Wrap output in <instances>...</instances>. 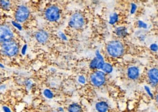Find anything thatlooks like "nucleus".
Segmentation results:
<instances>
[{"label":"nucleus","mask_w":158,"mask_h":112,"mask_svg":"<svg viewBox=\"0 0 158 112\" xmlns=\"http://www.w3.org/2000/svg\"><path fill=\"white\" fill-rule=\"evenodd\" d=\"M12 25H13L15 28H16L19 31L23 30V28H22V25H21V23L16 21V20H13V21H12Z\"/></svg>","instance_id":"obj_25"},{"label":"nucleus","mask_w":158,"mask_h":112,"mask_svg":"<svg viewBox=\"0 0 158 112\" xmlns=\"http://www.w3.org/2000/svg\"><path fill=\"white\" fill-rule=\"evenodd\" d=\"M67 112H83V108L79 103H72L67 107Z\"/></svg>","instance_id":"obj_14"},{"label":"nucleus","mask_w":158,"mask_h":112,"mask_svg":"<svg viewBox=\"0 0 158 112\" xmlns=\"http://www.w3.org/2000/svg\"><path fill=\"white\" fill-rule=\"evenodd\" d=\"M86 19L84 15L80 12H76L70 16L68 21V25L75 30H80L84 27Z\"/></svg>","instance_id":"obj_5"},{"label":"nucleus","mask_w":158,"mask_h":112,"mask_svg":"<svg viewBox=\"0 0 158 112\" xmlns=\"http://www.w3.org/2000/svg\"><path fill=\"white\" fill-rule=\"evenodd\" d=\"M101 71H103L106 75H109L111 74L113 71V66L111 63L108 62H105L103 64V67H102Z\"/></svg>","instance_id":"obj_15"},{"label":"nucleus","mask_w":158,"mask_h":112,"mask_svg":"<svg viewBox=\"0 0 158 112\" xmlns=\"http://www.w3.org/2000/svg\"><path fill=\"white\" fill-rule=\"evenodd\" d=\"M1 80H2V76H1V74H0V82H1Z\"/></svg>","instance_id":"obj_35"},{"label":"nucleus","mask_w":158,"mask_h":112,"mask_svg":"<svg viewBox=\"0 0 158 112\" xmlns=\"http://www.w3.org/2000/svg\"><path fill=\"white\" fill-rule=\"evenodd\" d=\"M135 35H136L137 38L139 40L141 41V42H144L146 40V35L144 34V33H141V32H136V34H135Z\"/></svg>","instance_id":"obj_23"},{"label":"nucleus","mask_w":158,"mask_h":112,"mask_svg":"<svg viewBox=\"0 0 158 112\" xmlns=\"http://www.w3.org/2000/svg\"><path fill=\"white\" fill-rule=\"evenodd\" d=\"M0 68H1V69H5V66L3 65V64L0 63Z\"/></svg>","instance_id":"obj_34"},{"label":"nucleus","mask_w":158,"mask_h":112,"mask_svg":"<svg viewBox=\"0 0 158 112\" xmlns=\"http://www.w3.org/2000/svg\"><path fill=\"white\" fill-rule=\"evenodd\" d=\"M5 89H6L5 84H1V85H0V91H3Z\"/></svg>","instance_id":"obj_31"},{"label":"nucleus","mask_w":158,"mask_h":112,"mask_svg":"<svg viewBox=\"0 0 158 112\" xmlns=\"http://www.w3.org/2000/svg\"><path fill=\"white\" fill-rule=\"evenodd\" d=\"M57 111H59V112H64V109L63 107H58V108H57Z\"/></svg>","instance_id":"obj_32"},{"label":"nucleus","mask_w":158,"mask_h":112,"mask_svg":"<svg viewBox=\"0 0 158 112\" xmlns=\"http://www.w3.org/2000/svg\"><path fill=\"white\" fill-rule=\"evenodd\" d=\"M30 16V10L29 7L24 4H21L17 7L15 12V20L18 23H24L29 19Z\"/></svg>","instance_id":"obj_6"},{"label":"nucleus","mask_w":158,"mask_h":112,"mask_svg":"<svg viewBox=\"0 0 158 112\" xmlns=\"http://www.w3.org/2000/svg\"><path fill=\"white\" fill-rule=\"evenodd\" d=\"M89 81L93 87L100 88L105 85L107 82V75L101 70L92 71L89 75Z\"/></svg>","instance_id":"obj_3"},{"label":"nucleus","mask_w":158,"mask_h":112,"mask_svg":"<svg viewBox=\"0 0 158 112\" xmlns=\"http://www.w3.org/2000/svg\"><path fill=\"white\" fill-rule=\"evenodd\" d=\"M105 52L108 56L112 58H120L125 53V47L119 40H111L105 45Z\"/></svg>","instance_id":"obj_1"},{"label":"nucleus","mask_w":158,"mask_h":112,"mask_svg":"<svg viewBox=\"0 0 158 112\" xmlns=\"http://www.w3.org/2000/svg\"><path fill=\"white\" fill-rule=\"evenodd\" d=\"M127 78L130 81L138 80L141 76V69L138 66H130L126 70Z\"/></svg>","instance_id":"obj_8"},{"label":"nucleus","mask_w":158,"mask_h":112,"mask_svg":"<svg viewBox=\"0 0 158 112\" xmlns=\"http://www.w3.org/2000/svg\"><path fill=\"white\" fill-rule=\"evenodd\" d=\"M105 62V60H98L96 57H94V58L91 59V61L89 62V69L92 71L101 70L102 67H103Z\"/></svg>","instance_id":"obj_12"},{"label":"nucleus","mask_w":158,"mask_h":112,"mask_svg":"<svg viewBox=\"0 0 158 112\" xmlns=\"http://www.w3.org/2000/svg\"><path fill=\"white\" fill-rule=\"evenodd\" d=\"M42 94H43V96L47 99H53L54 98V92L51 89H49V88L44 89L43 91H42Z\"/></svg>","instance_id":"obj_18"},{"label":"nucleus","mask_w":158,"mask_h":112,"mask_svg":"<svg viewBox=\"0 0 158 112\" xmlns=\"http://www.w3.org/2000/svg\"><path fill=\"white\" fill-rule=\"evenodd\" d=\"M77 79H78V81H79V84H82V85L86 84V82H87V79H86V77L84 75H82V74H81V75H79V76H78Z\"/></svg>","instance_id":"obj_20"},{"label":"nucleus","mask_w":158,"mask_h":112,"mask_svg":"<svg viewBox=\"0 0 158 112\" xmlns=\"http://www.w3.org/2000/svg\"><path fill=\"white\" fill-rule=\"evenodd\" d=\"M149 48H150V50L152 51V52H157L158 51V45L156 43H152L151 44L150 47H149Z\"/></svg>","instance_id":"obj_27"},{"label":"nucleus","mask_w":158,"mask_h":112,"mask_svg":"<svg viewBox=\"0 0 158 112\" xmlns=\"http://www.w3.org/2000/svg\"><path fill=\"white\" fill-rule=\"evenodd\" d=\"M35 38L38 43L45 45L49 40V34L45 30L39 29L35 33Z\"/></svg>","instance_id":"obj_10"},{"label":"nucleus","mask_w":158,"mask_h":112,"mask_svg":"<svg viewBox=\"0 0 158 112\" xmlns=\"http://www.w3.org/2000/svg\"><path fill=\"white\" fill-rule=\"evenodd\" d=\"M53 112H59V111H53Z\"/></svg>","instance_id":"obj_36"},{"label":"nucleus","mask_w":158,"mask_h":112,"mask_svg":"<svg viewBox=\"0 0 158 112\" xmlns=\"http://www.w3.org/2000/svg\"><path fill=\"white\" fill-rule=\"evenodd\" d=\"M147 78L148 82L151 86H158V68H150L147 72Z\"/></svg>","instance_id":"obj_9"},{"label":"nucleus","mask_w":158,"mask_h":112,"mask_svg":"<svg viewBox=\"0 0 158 112\" xmlns=\"http://www.w3.org/2000/svg\"><path fill=\"white\" fill-rule=\"evenodd\" d=\"M2 110L4 112H13L11 111V109L9 108V107L6 106H2Z\"/></svg>","instance_id":"obj_30"},{"label":"nucleus","mask_w":158,"mask_h":112,"mask_svg":"<svg viewBox=\"0 0 158 112\" xmlns=\"http://www.w3.org/2000/svg\"><path fill=\"white\" fill-rule=\"evenodd\" d=\"M14 33L11 27L7 24L0 25V43L13 40Z\"/></svg>","instance_id":"obj_7"},{"label":"nucleus","mask_w":158,"mask_h":112,"mask_svg":"<svg viewBox=\"0 0 158 112\" xmlns=\"http://www.w3.org/2000/svg\"><path fill=\"white\" fill-rule=\"evenodd\" d=\"M154 98H155L156 102H157V103H158V93H157V95H156L155 96H154Z\"/></svg>","instance_id":"obj_33"},{"label":"nucleus","mask_w":158,"mask_h":112,"mask_svg":"<svg viewBox=\"0 0 158 112\" xmlns=\"http://www.w3.org/2000/svg\"><path fill=\"white\" fill-rule=\"evenodd\" d=\"M119 20V15L118 13H113L110 15L109 16V20H108V23L110 25H115L118 23Z\"/></svg>","instance_id":"obj_16"},{"label":"nucleus","mask_w":158,"mask_h":112,"mask_svg":"<svg viewBox=\"0 0 158 112\" xmlns=\"http://www.w3.org/2000/svg\"><path fill=\"white\" fill-rule=\"evenodd\" d=\"M144 91L146 92V93L147 94V96L149 97V98H154V94H153V93L151 90V88L149 87L148 85H144Z\"/></svg>","instance_id":"obj_21"},{"label":"nucleus","mask_w":158,"mask_h":112,"mask_svg":"<svg viewBox=\"0 0 158 112\" xmlns=\"http://www.w3.org/2000/svg\"><path fill=\"white\" fill-rule=\"evenodd\" d=\"M113 33L117 37L119 38H122L124 39L128 35V29L126 26L125 25H119V26H116V28H114V31H113Z\"/></svg>","instance_id":"obj_11"},{"label":"nucleus","mask_w":158,"mask_h":112,"mask_svg":"<svg viewBox=\"0 0 158 112\" xmlns=\"http://www.w3.org/2000/svg\"><path fill=\"white\" fill-rule=\"evenodd\" d=\"M137 26L138 28H140V29H147L148 28L147 23H146L145 22L141 20H138L137 21Z\"/></svg>","instance_id":"obj_19"},{"label":"nucleus","mask_w":158,"mask_h":112,"mask_svg":"<svg viewBox=\"0 0 158 112\" xmlns=\"http://www.w3.org/2000/svg\"><path fill=\"white\" fill-rule=\"evenodd\" d=\"M44 17L45 20L51 23H55L61 18V10L57 5H49L44 11Z\"/></svg>","instance_id":"obj_4"},{"label":"nucleus","mask_w":158,"mask_h":112,"mask_svg":"<svg viewBox=\"0 0 158 112\" xmlns=\"http://www.w3.org/2000/svg\"><path fill=\"white\" fill-rule=\"evenodd\" d=\"M19 44L14 40L8 41L1 44V52L6 57H16L19 53Z\"/></svg>","instance_id":"obj_2"},{"label":"nucleus","mask_w":158,"mask_h":112,"mask_svg":"<svg viewBox=\"0 0 158 112\" xmlns=\"http://www.w3.org/2000/svg\"><path fill=\"white\" fill-rule=\"evenodd\" d=\"M95 57H96L97 58L100 60H105L104 57H103V55H102L101 52H100V50H97L96 51H95Z\"/></svg>","instance_id":"obj_26"},{"label":"nucleus","mask_w":158,"mask_h":112,"mask_svg":"<svg viewBox=\"0 0 158 112\" xmlns=\"http://www.w3.org/2000/svg\"><path fill=\"white\" fill-rule=\"evenodd\" d=\"M0 7L4 10H9L11 7V0H0Z\"/></svg>","instance_id":"obj_17"},{"label":"nucleus","mask_w":158,"mask_h":112,"mask_svg":"<svg viewBox=\"0 0 158 112\" xmlns=\"http://www.w3.org/2000/svg\"><path fill=\"white\" fill-rule=\"evenodd\" d=\"M137 9H138V7L136 4H135V3H131V4H130V14L132 15L135 14V13H136Z\"/></svg>","instance_id":"obj_22"},{"label":"nucleus","mask_w":158,"mask_h":112,"mask_svg":"<svg viewBox=\"0 0 158 112\" xmlns=\"http://www.w3.org/2000/svg\"><path fill=\"white\" fill-rule=\"evenodd\" d=\"M58 34H59V38H60L61 40H62L63 41H67V36H66V34L64 33V32H62V31H59V33H58Z\"/></svg>","instance_id":"obj_29"},{"label":"nucleus","mask_w":158,"mask_h":112,"mask_svg":"<svg viewBox=\"0 0 158 112\" xmlns=\"http://www.w3.org/2000/svg\"><path fill=\"white\" fill-rule=\"evenodd\" d=\"M94 108L97 112H108L110 109V106L107 101H100L95 103Z\"/></svg>","instance_id":"obj_13"},{"label":"nucleus","mask_w":158,"mask_h":112,"mask_svg":"<svg viewBox=\"0 0 158 112\" xmlns=\"http://www.w3.org/2000/svg\"><path fill=\"white\" fill-rule=\"evenodd\" d=\"M27 50H28V46H27L26 44H24V45L22 46L21 49V53L22 54V55H26Z\"/></svg>","instance_id":"obj_28"},{"label":"nucleus","mask_w":158,"mask_h":112,"mask_svg":"<svg viewBox=\"0 0 158 112\" xmlns=\"http://www.w3.org/2000/svg\"><path fill=\"white\" fill-rule=\"evenodd\" d=\"M24 85L26 87V89L29 90L32 89V87H33V82H32L31 79H27V80L25 81Z\"/></svg>","instance_id":"obj_24"}]
</instances>
